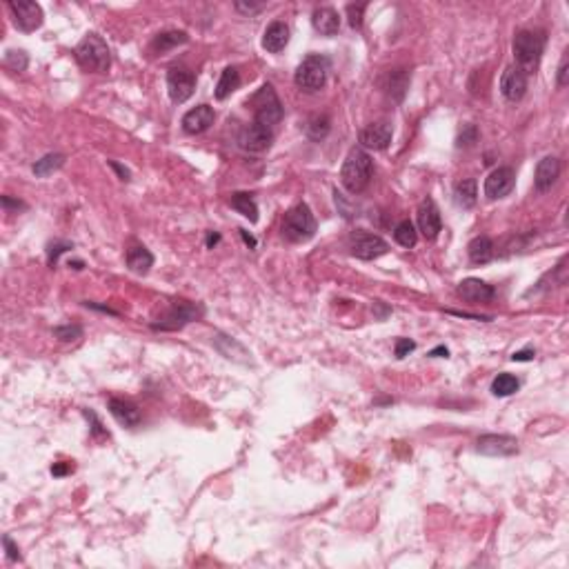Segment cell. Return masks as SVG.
<instances>
[{
    "label": "cell",
    "instance_id": "6da1fadb",
    "mask_svg": "<svg viewBox=\"0 0 569 569\" xmlns=\"http://www.w3.org/2000/svg\"><path fill=\"white\" fill-rule=\"evenodd\" d=\"M545 31L538 29H520L514 36L512 43V52H514V60L516 67L523 71V74H536V69L540 65V58L545 52Z\"/></svg>",
    "mask_w": 569,
    "mask_h": 569
},
{
    "label": "cell",
    "instance_id": "7a4b0ae2",
    "mask_svg": "<svg viewBox=\"0 0 569 569\" xmlns=\"http://www.w3.org/2000/svg\"><path fill=\"white\" fill-rule=\"evenodd\" d=\"M371 174H374L371 156L365 149L354 147L347 154V158L341 167V183L349 193H360L371 183Z\"/></svg>",
    "mask_w": 569,
    "mask_h": 569
},
{
    "label": "cell",
    "instance_id": "3957f363",
    "mask_svg": "<svg viewBox=\"0 0 569 569\" xmlns=\"http://www.w3.org/2000/svg\"><path fill=\"white\" fill-rule=\"evenodd\" d=\"M76 60L82 69L94 71V74H107L112 67V54H109L107 43L98 34H89L76 45Z\"/></svg>",
    "mask_w": 569,
    "mask_h": 569
},
{
    "label": "cell",
    "instance_id": "277c9868",
    "mask_svg": "<svg viewBox=\"0 0 569 569\" xmlns=\"http://www.w3.org/2000/svg\"><path fill=\"white\" fill-rule=\"evenodd\" d=\"M281 232L289 243H307V240H311L316 234V218H313L309 205L298 202L296 207L289 209L283 218Z\"/></svg>",
    "mask_w": 569,
    "mask_h": 569
},
{
    "label": "cell",
    "instance_id": "5b68a950",
    "mask_svg": "<svg viewBox=\"0 0 569 569\" xmlns=\"http://www.w3.org/2000/svg\"><path fill=\"white\" fill-rule=\"evenodd\" d=\"M327 74H330V58L320 54H311L298 65L294 80L302 91L313 94L325 87Z\"/></svg>",
    "mask_w": 569,
    "mask_h": 569
},
{
    "label": "cell",
    "instance_id": "8992f818",
    "mask_svg": "<svg viewBox=\"0 0 569 569\" xmlns=\"http://www.w3.org/2000/svg\"><path fill=\"white\" fill-rule=\"evenodd\" d=\"M253 105V120L265 127H276L283 120V103L276 96L274 87L267 82L258 89V94L251 98Z\"/></svg>",
    "mask_w": 569,
    "mask_h": 569
},
{
    "label": "cell",
    "instance_id": "52a82bcc",
    "mask_svg": "<svg viewBox=\"0 0 569 569\" xmlns=\"http://www.w3.org/2000/svg\"><path fill=\"white\" fill-rule=\"evenodd\" d=\"M202 316V309L198 305H193L189 300H174L172 307L167 309V313L161 318V323H154V330H163V332H174V330H183V327L191 320H198Z\"/></svg>",
    "mask_w": 569,
    "mask_h": 569
},
{
    "label": "cell",
    "instance_id": "ba28073f",
    "mask_svg": "<svg viewBox=\"0 0 569 569\" xmlns=\"http://www.w3.org/2000/svg\"><path fill=\"white\" fill-rule=\"evenodd\" d=\"M349 249H352V256L360 260H376L390 251V245L380 236L360 229V232H354L352 238H349Z\"/></svg>",
    "mask_w": 569,
    "mask_h": 569
},
{
    "label": "cell",
    "instance_id": "9c48e42d",
    "mask_svg": "<svg viewBox=\"0 0 569 569\" xmlns=\"http://www.w3.org/2000/svg\"><path fill=\"white\" fill-rule=\"evenodd\" d=\"M11 16H14V25L20 31H36L43 25V9L38 3H31V0H11L7 5Z\"/></svg>",
    "mask_w": 569,
    "mask_h": 569
},
{
    "label": "cell",
    "instance_id": "30bf717a",
    "mask_svg": "<svg viewBox=\"0 0 569 569\" xmlns=\"http://www.w3.org/2000/svg\"><path fill=\"white\" fill-rule=\"evenodd\" d=\"M193 89H196V76H193L189 69H185V67H172V69H169L167 91H169V98H172L176 105L189 101Z\"/></svg>",
    "mask_w": 569,
    "mask_h": 569
},
{
    "label": "cell",
    "instance_id": "8fae6325",
    "mask_svg": "<svg viewBox=\"0 0 569 569\" xmlns=\"http://www.w3.org/2000/svg\"><path fill=\"white\" fill-rule=\"evenodd\" d=\"M476 450L485 456H514L518 452V441L510 434H485L478 438Z\"/></svg>",
    "mask_w": 569,
    "mask_h": 569
},
{
    "label": "cell",
    "instance_id": "7c38bea8",
    "mask_svg": "<svg viewBox=\"0 0 569 569\" xmlns=\"http://www.w3.org/2000/svg\"><path fill=\"white\" fill-rule=\"evenodd\" d=\"M272 140H274V129L256 123V120H253L249 127H245L243 134H240V138H238L240 147H243L245 152H251V154H260L265 149H269Z\"/></svg>",
    "mask_w": 569,
    "mask_h": 569
},
{
    "label": "cell",
    "instance_id": "4fadbf2b",
    "mask_svg": "<svg viewBox=\"0 0 569 569\" xmlns=\"http://www.w3.org/2000/svg\"><path fill=\"white\" fill-rule=\"evenodd\" d=\"M516 185V174L512 167H498L485 178V196L489 200L505 198Z\"/></svg>",
    "mask_w": 569,
    "mask_h": 569
},
{
    "label": "cell",
    "instance_id": "5bb4252c",
    "mask_svg": "<svg viewBox=\"0 0 569 569\" xmlns=\"http://www.w3.org/2000/svg\"><path fill=\"white\" fill-rule=\"evenodd\" d=\"M392 125L385 123V120H376V123L367 125L365 129L360 131V145L365 149H374V152H383L390 147L392 142Z\"/></svg>",
    "mask_w": 569,
    "mask_h": 569
},
{
    "label": "cell",
    "instance_id": "9a60e30c",
    "mask_svg": "<svg viewBox=\"0 0 569 569\" xmlns=\"http://www.w3.org/2000/svg\"><path fill=\"white\" fill-rule=\"evenodd\" d=\"M441 229H443V221H441V212L436 207V202L431 198L422 200L418 207V232L427 240H434L441 234Z\"/></svg>",
    "mask_w": 569,
    "mask_h": 569
},
{
    "label": "cell",
    "instance_id": "2e32d148",
    "mask_svg": "<svg viewBox=\"0 0 569 569\" xmlns=\"http://www.w3.org/2000/svg\"><path fill=\"white\" fill-rule=\"evenodd\" d=\"M527 91V74H523L518 67L505 69V74L501 78V94L505 96L510 103L523 101V96Z\"/></svg>",
    "mask_w": 569,
    "mask_h": 569
},
{
    "label": "cell",
    "instance_id": "e0dca14e",
    "mask_svg": "<svg viewBox=\"0 0 569 569\" xmlns=\"http://www.w3.org/2000/svg\"><path fill=\"white\" fill-rule=\"evenodd\" d=\"M214 118H216V114L209 105H198V107L189 109V112L183 116V129L191 136L202 134V131H207L214 125Z\"/></svg>",
    "mask_w": 569,
    "mask_h": 569
},
{
    "label": "cell",
    "instance_id": "ac0fdd59",
    "mask_svg": "<svg viewBox=\"0 0 569 569\" xmlns=\"http://www.w3.org/2000/svg\"><path fill=\"white\" fill-rule=\"evenodd\" d=\"M561 176V161L554 158V156H545V158L536 165V174H534V187L536 191H549L556 180Z\"/></svg>",
    "mask_w": 569,
    "mask_h": 569
},
{
    "label": "cell",
    "instance_id": "d6986e66",
    "mask_svg": "<svg viewBox=\"0 0 569 569\" xmlns=\"http://www.w3.org/2000/svg\"><path fill=\"white\" fill-rule=\"evenodd\" d=\"M458 296L467 302H489L496 292L494 287L480 278H465V281L458 285Z\"/></svg>",
    "mask_w": 569,
    "mask_h": 569
},
{
    "label": "cell",
    "instance_id": "ffe728a7",
    "mask_svg": "<svg viewBox=\"0 0 569 569\" xmlns=\"http://www.w3.org/2000/svg\"><path fill=\"white\" fill-rule=\"evenodd\" d=\"M109 411H112V416L125 427H136L142 420L140 409L134 403L125 401V398H112V401H109Z\"/></svg>",
    "mask_w": 569,
    "mask_h": 569
},
{
    "label": "cell",
    "instance_id": "44dd1931",
    "mask_svg": "<svg viewBox=\"0 0 569 569\" xmlns=\"http://www.w3.org/2000/svg\"><path fill=\"white\" fill-rule=\"evenodd\" d=\"M287 43H289V27L281 20L272 22V25L263 34V47L269 54H281L287 47Z\"/></svg>",
    "mask_w": 569,
    "mask_h": 569
},
{
    "label": "cell",
    "instance_id": "7402d4cb",
    "mask_svg": "<svg viewBox=\"0 0 569 569\" xmlns=\"http://www.w3.org/2000/svg\"><path fill=\"white\" fill-rule=\"evenodd\" d=\"M311 25L320 36H336L341 29V18H338V11L332 7H320L313 11L311 16Z\"/></svg>",
    "mask_w": 569,
    "mask_h": 569
},
{
    "label": "cell",
    "instance_id": "603a6c76",
    "mask_svg": "<svg viewBox=\"0 0 569 569\" xmlns=\"http://www.w3.org/2000/svg\"><path fill=\"white\" fill-rule=\"evenodd\" d=\"M214 345H216V349L218 352H221L225 358H229V360H236V362H251V354L247 352V349L240 345L238 341H234V338H229V336H225V334H216L214 336Z\"/></svg>",
    "mask_w": 569,
    "mask_h": 569
},
{
    "label": "cell",
    "instance_id": "cb8c5ba5",
    "mask_svg": "<svg viewBox=\"0 0 569 569\" xmlns=\"http://www.w3.org/2000/svg\"><path fill=\"white\" fill-rule=\"evenodd\" d=\"M127 267L134 274H147L154 267V256L147 247L142 245H131L127 249Z\"/></svg>",
    "mask_w": 569,
    "mask_h": 569
},
{
    "label": "cell",
    "instance_id": "d4e9b609",
    "mask_svg": "<svg viewBox=\"0 0 569 569\" xmlns=\"http://www.w3.org/2000/svg\"><path fill=\"white\" fill-rule=\"evenodd\" d=\"M409 71L407 69H394L390 78H387V94L392 96V101L394 103H403L405 98V94L409 89Z\"/></svg>",
    "mask_w": 569,
    "mask_h": 569
},
{
    "label": "cell",
    "instance_id": "484cf974",
    "mask_svg": "<svg viewBox=\"0 0 569 569\" xmlns=\"http://www.w3.org/2000/svg\"><path fill=\"white\" fill-rule=\"evenodd\" d=\"M469 260L474 265H485L494 258V243L487 236H476L467 247Z\"/></svg>",
    "mask_w": 569,
    "mask_h": 569
},
{
    "label": "cell",
    "instance_id": "4316f807",
    "mask_svg": "<svg viewBox=\"0 0 569 569\" xmlns=\"http://www.w3.org/2000/svg\"><path fill=\"white\" fill-rule=\"evenodd\" d=\"M454 200H456L458 207H463V209L474 207L476 200H478V185H476V180L474 178L461 180V183H458L456 189H454Z\"/></svg>",
    "mask_w": 569,
    "mask_h": 569
},
{
    "label": "cell",
    "instance_id": "83f0119b",
    "mask_svg": "<svg viewBox=\"0 0 569 569\" xmlns=\"http://www.w3.org/2000/svg\"><path fill=\"white\" fill-rule=\"evenodd\" d=\"M240 87V74H238V69L236 67H227L223 74H221V80H218L216 84V101H225L229 98L236 89Z\"/></svg>",
    "mask_w": 569,
    "mask_h": 569
},
{
    "label": "cell",
    "instance_id": "f1b7e54d",
    "mask_svg": "<svg viewBox=\"0 0 569 569\" xmlns=\"http://www.w3.org/2000/svg\"><path fill=\"white\" fill-rule=\"evenodd\" d=\"M229 205H232V209H236L240 216H245L249 223L258 221V205L249 196V193H243V191L234 193V196L229 198Z\"/></svg>",
    "mask_w": 569,
    "mask_h": 569
},
{
    "label": "cell",
    "instance_id": "f546056e",
    "mask_svg": "<svg viewBox=\"0 0 569 569\" xmlns=\"http://www.w3.org/2000/svg\"><path fill=\"white\" fill-rule=\"evenodd\" d=\"M189 40V36L185 31H165L156 36V40L152 43V50L156 54H165L169 50H174L178 45H185Z\"/></svg>",
    "mask_w": 569,
    "mask_h": 569
},
{
    "label": "cell",
    "instance_id": "4dcf8cb0",
    "mask_svg": "<svg viewBox=\"0 0 569 569\" xmlns=\"http://www.w3.org/2000/svg\"><path fill=\"white\" fill-rule=\"evenodd\" d=\"M63 165H65V154L54 152V154H45L40 161H36L31 169L38 178H47V176H52L54 172H58Z\"/></svg>",
    "mask_w": 569,
    "mask_h": 569
},
{
    "label": "cell",
    "instance_id": "1f68e13d",
    "mask_svg": "<svg viewBox=\"0 0 569 569\" xmlns=\"http://www.w3.org/2000/svg\"><path fill=\"white\" fill-rule=\"evenodd\" d=\"M518 387H520V380L514 376V374L503 371V374H498V376L494 378V383H492V392H494V396L505 398V396L516 394V392H518Z\"/></svg>",
    "mask_w": 569,
    "mask_h": 569
},
{
    "label": "cell",
    "instance_id": "d6a6232c",
    "mask_svg": "<svg viewBox=\"0 0 569 569\" xmlns=\"http://www.w3.org/2000/svg\"><path fill=\"white\" fill-rule=\"evenodd\" d=\"M394 240L401 247H414L416 243H418V232H416V227L411 225L409 221H401L396 225V229H394Z\"/></svg>",
    "mask_w": 569,
    "mask_h": 569
},
{
    "label": "cell",
    "instance_id": "836d02e7",
    "mask_svg": "<svg viewBox=\"0 0 569 569\" xmlns=\"http://www.w3.org/2000/svg\"><path fill=\"white\" fill-rule=\"evenodd\" d=\"M330 127H332V123L327 116H313L307 123V136L311 140H323L327 134H330Z\"/></svg>",
    "mask_w": 569,
    "mask_h": 569
},
{
    "label": "cell",
    "instance_id": "e575fe53",
    "mask_svg": "<svg viewBox=\"0 0 569 569\" xmlns=\"http://www.w3.org/2000/svg\"><path fill=\"white\" fill-rule=\"evenodd\" d=\"M27 65H29V58H27V54L25 52H16V50H11V52H7L5 54V67L7 69H11V71H25L27 69Z\"/></svg>",
    "mask_w": 569,
    "mask_h": 569
},
{
    "label": "cell",
    "instance_id": "d590c367",
    "mask_svg": "<svg viewBox=\"0 0 569 569\" xmlns=\"http://www.w3.org/2000/svg\"><path fill=\"white\" fill-rule=\"evenodd\" d=\"M54 336L58 338V341H63V343L78 341V338L82 336V327H78V325H63V327H56V330H54Z\"/></svg>",
    "mask_w": 569,
    "mask_h": 569
},
{
    "label": "cell",
    "instance_id": "8d00e7d4",
    "mask_svg": "<svg viewBox=\"0 0 569 569\" xmlns=\"http://www.w3.org/2000/svg\"><path fill=\"white\" fill-rule=\"evenodd\" d=\"M69 249H74V245L67 243V240H54V243H50V249H47V263H50V267H56L58 256Z\"/></svg>",
    "mask_w": 569,
    "mask_h": 569
},
{
    "label": "cell",
    "instance_id": "74e56055",
    "mask_svg": "<svg viewBox=\"0 0 569 569\" xmlns=\"http://www.w3.org/2000/svg\"><path fill=\"white\" fill-rule=\"evenodd\" d=\"M476 140H478V129H476V125L467 123V125H463L461 134H458V140H456V145H458V147L467 149V147H471V145H474Z\"/></svg>",
    "mask_w": 569,
    "mask_h": 569
},
{
    "label": "cell",
    "instance_id": "f35d334b",
    "mask_svg": "<svg viewBox=\"0 0 569 569\" xmlns=\"http://www.w3.org/2000/svg\"><path fill=\"white\" fill-rule=\"evenodd\" d=\"M367 5H349L347 7V18L352 29H360L362 27V14H365Z\"/></svg>",
    "mask_w": 569,
    "mask_h": 569
},
{
    "label": "cell",
    "instance_id": "ab89813d",
    "mask_svg": "<svg viewBox=\"0 0 569 569\" xmlns=\"http://www.w3.org/2000/svg\"><path fill=\"white\" fill-rule=\"evenodd\" d=\"M414 349H416L414 341H409V338H398L394 354H396V358H405V356H409L411 352H414Z\"/></svg>",
    "mask_w": 569,
    "mask_h": 569
},
{
    "label": "cell",
    "instance_id": "60d3db41",
    "mask_svg": "<svg viewBox=\"0 0 569 569\" xmlns=\"http://www.w3.org/2000/svg\"><path fill=\"white\" fill-rule=\"evenodd\" d=\"M3 545H5V549H7V559L9 561H20V552H18V547L14 545V540H11L9 536H5Z\"/></svg>",
    "mask_w": 569,
    "mask_h": 569
},
{
    "label": "cell",
    "instance_id": "b9f144b4",
    "mask_svg": "<svg viewBox=\"0 0 569 569\" xmlns=\"http://www.w3.org/2000/svg\"><path fill=\"white\" fill-rule=\"evenodd\" d=\"M71 471H74V465H71V463H54V467H52V474L58 476V478L71 474Z\"/></svg>",
    "mask_w": 569,
    "mask_h": 569
},
{
    "label": "cell",
    "instance_id": "7bdbcfd3",
    "mask_svg": "<svg viewBox=\"0 0 569 569\" xmlns=\"http://www.w3.org/2000/svg\"><path fill=\"white\" fill-rule=\"evenodd\" d=\"M3 207H5L7 212H9V209H16V212H18V209H27V205H25V202H20V200H14L11 196H3Z\"/></svg>",
    "mask_w": 569,
    "mask_h": 569
},
{
    "label": "cell",
    "instance_id": "ee69618b",
    "mask_svg": "<svg viewBox=\"0 0 569 569\" xmlns=\"http://www.w3.org/2000/svg\"><path fill=\"white\" fill-rule=\"evenodd\" d=\"M534 349H523V352H514L512 354V360L514 362H527V360H534Z\"/></svg>",
    "mask_w": 569,
    "mask_h": 569
},
{
    "label": "cell",
    "instance_id": "f6af8a7d",
    "mask_svg": "<svg viewBox=\"0 0 569 569\" xmlns=\"http://www.w3.org/2000/svg\"><path fill=\"white\" fill-rule=\"evenodd\" d=\"M109 167H112V169H116V172H118V176H120V180H129V178H131L129 169H127V167H123V165H118L116 161H109Z\"/></svg>",
    "mask_w": 569,
    "mask_h": 569
},
{
    "label": "cell",
    "instance_id": "bcb514c9",
    "mask_svg": "<svg viewBox=\"0 0 569 569\" xmlns=\"http://www.w3.org/2000/svg\"><path fill=\"white\" fill-rule=\"evenodd\" d=\"M567 84V56H563V63L559 67V87H565Z\"/></svg>",
    "mask_w": 569,
    "mask_h": 569
},
{
    "label": "cell",
    "instance_id": "7dc6e473",
    "mask_svg": "<svg viewBox=\"0 0 569 569\" xmlns=\"http://www.w3.org/2000/svg\"><path fill=\"white\" fill-rule=\"evenodd\" d=\"M236 9L243 11V14H256L263 9V5H245V3H236Z\"/></svg>",
    "mask_w": 569,
    "mask_h": 569
},
{
    "label": "cell",
    "instance_id": "c3c4849f",
    "mask_svg": "<svg viewBox=\"0 0 569 569\" xmlns=\"http://www.w3.org/2000/svg\"><path fill=\"white\" fill-rule=\"evenodd\" d=\"M447 313H454V316H461V318H474V320H492L489 316H474V313H465V311H454V309H447Z\"/></svg>",
    "mask_w": 569,
    "mask_h": 569
},
{
    "label": "cell",
    "instance_id": "681fc988",
    "mask_svg": "<svg viewBox=\"0 0 569 569\" xmlns=\"http://www.w3.org/2000/svg\"><path fill=\"white\" fill-rule=\"evenodd\" d=\"M238 232H240V236H243V240H245V243H247V245H249L251 249L256 247V238H253V236H249V234L245 232V229H238Z\"/></svg>",
    "mask_w": 569,
    "mask_h": 569
},
{
    "label": "cell",
    "instance_id": "f907efd6",
    "mask_svg": "<svg viewBox=\"0 0 569 569\" xmlns=\"http://www.w3.org/2000/svg\"><path fill=\"white\" fill-rule=\"evenodd\" d=\"M218 243H221V234L209 232V234H207V247H214V245H218Z\"/></svg>",
    "mask_w": 569,
    "mask_h": 569
},
{
    "label": "cell",
    "instance_id": "816d5d0a",
    "mask_svg": "<svg viewBox=\"0 0 569 569\" xmlns=\"http://www.w3.org/2000/svg\"><path fill=\"white\" fill-rule=\"evenodd\" d=\"M429 356H450V352H447V347H436V349H431L429 352Z\"/></svg>",
    "mask_w": 569,
    "mask_h": 569
}]
</instances>
